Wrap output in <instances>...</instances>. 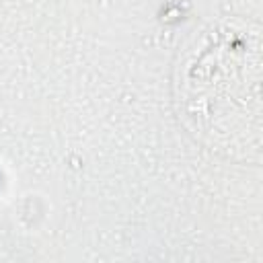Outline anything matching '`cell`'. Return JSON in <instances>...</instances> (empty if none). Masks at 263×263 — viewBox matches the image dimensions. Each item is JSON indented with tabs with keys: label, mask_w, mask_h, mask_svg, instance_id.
<instances>
[{
	"label": "cell",
	"mask_w": 263,
	"mask_h": 263,
	"mask_svg": "<svg viewBox=\"0 0 263 263\" xmlns=\"http://www.w3.org/2000/svg\"><path fill=\"white\" fill-rule=\"evenodd\" d=\"M181 123L208 150L238 162L261 158V29L222 18L195 31L175 66Z\"/></svg>",
	"instance_id": "obj_1"
}]
</instances>
